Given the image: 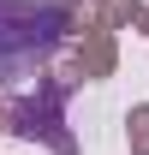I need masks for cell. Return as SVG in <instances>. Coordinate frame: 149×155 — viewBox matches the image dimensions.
I'll use <instances>...</instances> for the list:
<instances>
[{
  "label": "cell",
  "instance_id": "6da1fadb",
  "mask_svg": "<svg viewBox=\"0 0 149 155\" xmlns=\"http://www.w3.org/2000/svg\"><path fill=\"white\" fill-rule=\"evenodd\" d=\"M66 36V18H60L54 6H12V0H0V66H12V60H42L48 48H60Z\"/></svg>",
  "mask_w": 149,
  "mask_h": 155
}]
</instances>
